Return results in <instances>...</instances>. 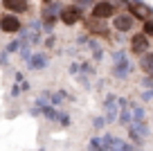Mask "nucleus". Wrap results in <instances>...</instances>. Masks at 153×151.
Masks as SVG:
<instances>
[{
	"instance_id": "3",
	"label": "nucleus",
	"mask_w": 153,
	"mask_h": 151,
	"mask_svg": "<svg viewBox=\"0 0 153 151\" xmlns=\"http://www.w3.org/2000/svg\"><path fill=\"white\" fill-rule=\"evenodd\" d=\"M20 27H23V25H20V18L16 14H2L0 16V29H2V32L14 34V32H18Z\"/></svg>"
},
{
	"instance_id": "9",
	"label": "nucleus",
	"mask_w": 153,
	"mask_h": 151,
	"mask_svg": "<svg viewBox=\"0 0 153 151\" xmlns=\"http://www.w3.org/2000/svg\"><path fill=\"white\" fill-rule=\"evenodd\" d=\"M72 2H74L76 7H90L92 2H95V0H72Z\"/></svg>"
},
{
	"instance_id": "7",
	"label": "nucleus",
	"mask_w": 153,
	"mask_h": 151,
	"mask_svg": "<svg viewBox=\"0 0 153 151\" xmlns=\"http://www.w3.org/2000/svg\"><path fill=\"white\" fill-rule=\"evenodd\" d=\"M140 70L144 72V75L153 77V52H146L140 57Z\"/></svg>"
},
{
	"instance_id": "2",
	"label": "nucleus",
	"mask_w": 153,
	"mask_h": 151,
	"mask_svg": "<svg viewBox=\"0 0 153 151\" xmlns=\"http://www.w3.org/2000/svg\"><path fill=\"white\" fill-rule=\"evenodd\" d=\"M110 16H115V5L110 0H101V2L92 5V18L104 20V18H110Z\"/></svg>"
},
{
	"instance_id": "1",
	"label": "nucleus",
	"mask_w": 153,
	"mask_h": 151,
	"mask_svg": "<svg viewBox=\"0 0 153 151\" xmlns=\"http://www.w3.org/2000/svg\"><path fill=\"white\" fill-rule=\"evenodd\" d=\"M149 47H151V41H149L146 34L140 32V34H133V36H131V52L133 54L142 57V54L149 52Z\"/></svg>"
},
{
	"instance_id": "4",
	"label": "nucleus",
	"mask_w": 153,
	"mask_h": 151,
	"mask_svg": "<svg viewBox=\"0 0 153 151\" xmlns=\"http://www.w3.org/2000/svg\"><path fill=\"white\" fill-rule=\"evenodd\" d=\"M133 25H135V16L133 14H115V18H113V27L117 29V32H128V29H133Z\"/></svg>"
},
{
	"instance_id": "8",
	"label": "nucleus",
	"mask_w": 153,
	"mask_h": 151,
	"mask_svg": "<svg viewBox=\"0 0 153 151\" xmlns=\"http://www.w3.org/2000/svg\"><path fill=\"white\" fill-rule=\"evenodd\" d=\"M142 34H146V36H153V20H144Z\"/></svg>"
},
{
	"instance_id": "10",
	"label": "nucleus",
	"mask_w": 153,
	"mask_h": 151,
	"mask_svg": "<svg viewBox=\"0 0 153 151\" xmlns=\"http://www.w3.org/2000/svg\"><path fill=\"white\" fill-rule=\"evenodd\" d=\"M43 2H50V0H43Z\"/></svg>"
},
{
	"instance_id": "5",
	"label": "nucleus",
	"mask_w": 153,
	"mask_h": 151,
	"mask_svg": "<svg viewBox=\"0 0 153 151\" xmlns=\"http://www.w3.org/2000/svg\"><path fill=\"white\" fill-rule=\"evenodd\" d=\"M59 18H61V23L65 25H76L79 20H81V9L79 7H63L61 11H59Z\"/></svg>"
},
{
	"instance_id": "6",
	"label": "nucleus",
	"mask_w": 153,
	"mask_h": 151,
	"mask_svg": "<svg viewBox=\"0 0 153 151\" xmlns=\"http://www.w3.org/2000/svg\"><path fill=\"white\" fill-rule=\"evenodd\" d=\"M2 7L9 9L11 14H25V11L29 9L27 0H2Z\"/></svg>"
}]
</instances>
